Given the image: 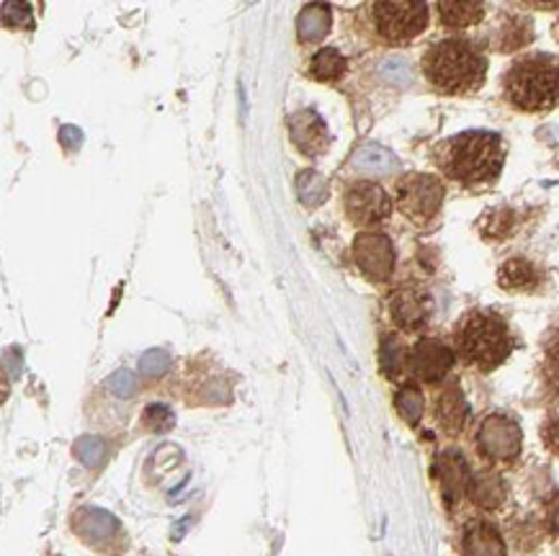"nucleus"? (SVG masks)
<instances>
[{"instance_id": "nucleus-1", "label": "nucleus", "mask_w": 559, "mask_h": 556, "mask_svg": "<svg viewBox=\"0 0 559 556\" xmlns=\"http://www.w3.org/2000/svg\"><path fill=\"white\" fill-rule=\"evenodd\" d=\"M433 158L441 173L451 181L477 189L498 181V176L503 173L506 145L496 132L469 130L443 140L433 149Z\"/></svg>"}, {"instance_id": "nucleus-2", "label": "nucleus", "mask_w": 559, "mask_h": 556, "mask_svg": "<svg viewBox=\"0 0 559 556\" xmlns=\"http://www.w3.org/2000/svg\"><path fill=\"white\" fill-rule=\"evenodd\" d=\"M420 68L433 90L443 96H469L485 85L487 57L477 41L449 37L426 49Z\"/></svg>"}, {"instance_id": "nucleus-3", "label": "nucleus", "mask_w": 559, "mask_h": 556, "mask_svg": "<svg viewBox=\"0 0 559 556\" xmlns=\"http://www.w3.org/2000/svg\"><path fill=\"white\" fill-rule=\"evenodd\" d=\"M503 98L523 113L555 109L559 106V57L536 52L513 60L503 73Z\"/></svg>"}, {"instance_id": "nucleus-4", "label": "nucleus", "mask_w": 559, "mask_h": 556, "mask_svg": "<svg viewBox=\"0 0 559 556\" xmlns=\"http://www.w3.org/2000/svg\"><path fill=\"white\" fill-rule=\"evenodd\" d=\"M456 353L479 371H492L513 353L511 327L498 312L475 310L459 319L454 333Z\"/></svg>"}, {"instance_id": "nucleus-5", "label": "nucleus", "mask_w": 559, "mask_h": 556, "mask_svg": "<svg viewBox=\"0 0 559 556\" xmlns=\"http://www.w3.org/2000/svg\"><path fill=\"white\" fill-rule=\"evenodd\" d=\"M371 32L382 45L405 47L428 28V0H371Z\"/></svg>"}, {"instance_id": "nucleus-6", "label": "nucleus", "mask_w": 559, "mask_h": 556, "mask_svg": "<svg viewBox=\"0 0 559 556\" xmlns=\"http://www.w3.org/2000/svg\"><path fill=\"white\" fill-rule=\"evenodd\" d=\"M447 189L436 176L411 173L397 181V206L415 225H428L441 211Z\"/></svg>"}, {"instance_id": "nucleus-7", "label": "nucleus", "mask_w": 559, "mask_h": 556, "mask_svg": "<svg viewBox=\"0 0 559 556\" xmlns=\"http://www.w3.org/2000/svg\"><path fill=\"white\" fill-rule=\"evenodd\" d=\"M479 454L492 461H513L521 454V427L506 415H490L477 433Z\"/></svg>"}, {"instance_id": "nucleus-8", "label": "nucleus", "mask_w": 559, "mask_h": 556, "mask_svg": "<svg viewBox=\"0 0 559 556\" xmlns=\"http://www.w3.org/2000/svg\"><path fill=\"white\" fill-rule=\"evenodd\" d=\"M392 202L379 183L358 181L346 191V214L354 225L369 227L390 217Z\"/></svg>"}, {"instance_id": "nucleus-9", "label": "nucleus", "mask_w": 559, "mask_h": 556, "mask_svg": "<svg viewBox=\"0 0 559 556\" xmlns=\"http://www.w3.org/2000/svg\"><path fill=\"white\" fill-rule=\"evenodd\" d=\"M451 366H454V351L436 338L418 340L413 351L407 353V371H411L415 379L426 384L441 382Z\"/></svg>"}, {"instance_id": "nucleus-10", "label": "nucleus", "mask_w": 559, "mask_h": 556, "mask_svg": "<svg viewBox=\"0 0 559 556\" xmlns=\"http://www.w3.org/2000/svg\"><path fill=\"white\" fill-rule=\"evenodd\" d=\"M354 258L371 281H386L394 270L392 240L379 232L358 234L354 242Z\"/></svg>"}, {"instance_id": "nucleus-11", "label": "nucleus", "mask_w": 559, "mask_h": 556, "mask_svg": "<svg viewBox=\"0 0 559 556\" xmlns=\"http://www.w3.org/2000/svg\"><path fill=\"white\" fill-rule=\"evenodd\" d=\"M390 312L394 323L403 327V330L415 333L426 327L428 317H431V297L418 287H403L392 294Z\"/></svg>"}, {"instance_id": "nucleus-12", "label": "nucleus", "mask_w": 559, "mask_h": 556, "mask_svg": "<svg viewBox=\"0 0 559 556\" xmlns=\"http://www.w3.org/2000/svg\"><path fill=\"white\" fill-rule=\"evenodd\" d=\"M289 132H292L294 145L302 149L305 155H310V158H314V155H320V153H325L328 130H325V124H322V119L314 111L294 113V117L289 119Z\"/></svg>"}, {"instance_id": "nucleus-13", "label": "nucleus", "mask_w": 559, "mask_h": 556, "mask_svg": "<svg viewBox=\"0 0 559 556\" xmlns=\"http://www.w3.org/2000/svg\"><path fill=\"white\" fill-rule=\"evenodd\" d=\"M436 476H439L443 497L449 503H456L467 492L472 480L467 461H464V456L459 451H447L439 456V461H436Z\"/></svg>"}, {"instance_id": "nucleus-14", "label": "nucleus", "mask_w": 559, "mask_h": 556, "mask_svg": "<svg viewBox=\"0 0 559 556\" xmlns=\"http://www.w3.org/2000/svg\"><path fill=\"white\" fill-rule=\"evenodd\" d=\"M436 11L443 28L464 32L485 19V0H436Z\"/></svg>"}, {"instance_id": "nucleus-15", "label": "nucleus", "mask_w": 559, "mask_h": 556, "mask_svg": "<svg viewBox=\"0 0 559 556\" xmlns=\"http://www.w3.org/2000/svg\"><path fill=\"white\" fill-rule=\"evenodd\" d=\"M542 270L526 258L506 261L498 270V283L506 291H534L542 283Z\"/></svg>"}, {"instance_id": "nucleus-16", "label": "nucleus", "mask_w": 559, "mask_h": 556, "mask_svg": "<svg viewBox=\"0 0 559 556\" xmlns=\"http://www.w3.org/2000/svg\"><path fill=\"white\" fill-rule=\"evenodd\" d=\"M464 556H506V544L490 523L475 520L464 531Z\"/></svg>"}, {"instance_id": "nucleus-17", "label": "nucleus", "mask_w": 559, "mask_h": 556, "mask_svg": "<svg viewBox=\"0 0 559 556\" xmlns=\"http://www.w3.org/2000/svg\"><path fill=\"white\" fill-rule=\"evenodd\" d=\"M436 415H439V423L447 433H459L464 427V423H467L469 404L456 384H451V387L441 391L439 404H436Z\"/></svg>"}, {"instance_id": "nucleus-18", "label": "nucleus", "mask_w": 559, "mask_h": 556, "mask_svg": "<svg viewBox=\"0 0 559 556\" xmlns=\"http://www.w3.org/2000/svg\"><path fill=\"white\" fill-rule=\"evenodd\" d=\"M75 529L88 541H106L119 531V520L102 508H81L75 516Z\"/></svg>"}, {"instance_id": "nucleus-19", "label": "nucleus", "mask_w": 559, "mask_h": 556, "mask_svg": "<svg viewBox=\"0 0 559 556\" xmlns=\"http://www.w3.org/2000/svg\"><path fill=\"white\" fill-rule=\"evenodd\" d=\"M331 9H328L325 3H310L302 13H299L297 21L299 41H302V45H314V41H320L328 32H331Z\"/></svg>"}, {"instance_id": "nucleus-20", "label": "nucleus", "mask_w": 559, "mask_h": 556, "mask_svg": "<svg viewBox=\"0 0 559 556\" xmlns=\"http://www.w3.org/2000/svg\"><path fill=\"white\" fill-rule=\"evenodd\" d=\"M467 492H469L472 503L479 505V508H485V510H492V508H498L500 503H503L506 484L498 474L483 472V474L472 476Z\"/></svg>"}, {"instance_id": "nucleus-21", "label": "nucleus", "mask_w": 559, "mask_h": 556, "mask_svg": "<svg viewBox=\"0 0 559 556\" xmlns=\"http://www.w3.org/2000/svg\"><path fill=\"white\" fill-rule=\"evenodd\" d=\"M534 39L532 21L523 16H506L503 28L498 32V49L500 52H515V49L526 47Z\"/></svg>"}, {"instance_id": "nucleus-22", "label": "nucleus", "mask_w": 559, "mask_h": 556, "mask_svg": "<svg viewBox=\"0 0 559 556\" xmlns=\"http://www.w3.org/2000/svg\"><path fill=\"white\" fill-rule=\"evenodd\" d=\"M307 73L320 83L338 81V77H343V73H346V57H341V52H335V49H322V52L312 57Z\"/></svg>"}, {"instance_id": "nucleus-23", "label": "nucleus", "mask_w": 559, "mask_h": 556, "mask_svg": "<svg viewBox=\"0 0 559 556\" xmlns=\"http://www.w3.org/2000/svg\"><path fill=\"white\" fill-rule=\"evenodd\" d=\"M73 454H75V459L83 463V467L98 469V467H104V461H106V444H104V438H98V436H81L75 440Z\"/></svg>"}, {"instance_id": "nucleus-24", "label": "nucleus", "mask_w": 559, "mask_h": 556, "mask_svg": "<svg viewBox=\"0 0 559 556\" xmlns=\"http://www.w3.org/2000/svg\"><path fill=\"white\" fill-rule=\"evenodd\" d=\"M394 408H397L400 415H403L405 423L418 425L423 418V410H426V402H423V395L415 387H403L394 397Z\"/></svg>"}, {"instance_id": "nucleus-25", "label": "nucleus", "mask_w": 559, "mask_h": 556, "mask_svg": "<svg viewBox=\"0 0 559 556\" xmlns=\"http://www.w3.org/2000/svg\"><path fill=\"white\" fill-rule=\"evenodd\" d=\"M297 185H299V198H302L307 206H318L322 198H325V178L314 173V170H305V173H299Z\"/></svg>"}, {"instance_id": "nucleus-26", "label": "nucleus", "mask_w": 559, "mask_h": 556, "mask_svg": "<svg viewBox=\"0 0 559 556\" xmlns=\"http://www.w3.org/2000/svg\"><path fill=\"white\" fill-rule=\"evenodd\" d=\"M382 366L386 371V376H392V379L407 368V353L403 351V346L397 343V338H384Z\"/></svg>"}, {"instance_id": "nucleus-27", "label": "nucleus", "mask_w": 559, "mask_h": 556, "mask_svg": "<svg viewBox=\"0 0 559 556\" xmlns=\"http://www.w3.org/2000/svg\"><path fill=\"white\" fill-rule=\"evenodd\" d=\"M3 21L5 26H13V28H32L34 21H32V5H28V0H5Z\"/></svg>"}, {"instance_id": "nucleus-28", "label": "nucleus", "mask_w": 559, "mask_h": 556, "mask_svg": "<svg viewBox=\"0 0 559 556\" xmlns=\"http://www.w3.org/2000/svg\"><path fill=\"white\" fill-rule=\"evenodd\" d=\"M142 423H145V427H150V431L166 433L176 425V415L174 410L166 408V404H150L145 415H142Z\"/></svg>"}, {"instance_id": "nucleus-29", "label": "nucleus", "mask_w": 559, "mask_h": 556, "mask_svg": "<svg viewBox=\"0 0 559 556\" xmlns=\"http://www.w3.org/2000/svg\"><path fill=\"white\" fill-rule=\"evenodd\" d=\"M170 366V355L166 351H147L140 359V371L145 376H160Z\"/></svg>"}, {"instance_id": "nucleus-30", "label": "nucleus", "mask_w": 559, "mask_h": 556, "mask_svg": "<svg viewBox=\"0 0 559 556\" xmlns=\"http://www.w3.org/2000/svg\"><path fill=\"white\" fill-rule=\"evenodd\" d=\"M390 155L386 153H382V149L379 147H367V149H361V153L356 155V168H361V170H384L386 166H390Z\"/></svg>"}, {"instance_id": "nucleus-31", "label": "nucleus", "mask_w": 559, "mask_h": 556, "mask_svg": "<svg viewBox=\"0 0 559 556\" xmlns=\"http://www.w3.org/2000/svg\"><path fill=\"white\" fill-rule=\"evenodd\" d=\"M109 389L114 395L127 399L132 397L134 391H138V379H134V374H129V371H117V374L109 379Z\"/></svg>"}, {"instance_id": "nucleus-32", "label": "nucleus", "mask_w": 559, "mask_h": 556, "mask_svg": "<svg viewBox=\"0 0 559 556\" xmlns=\"http://www.w3.org/2000/svg\"><path fill=\"white\" fill-rule=\"evenodd\" d=\"M544 440H547L551 451L559 454V420H551V423L544 427Z\"/></svg>"}, {"instance_id": "nucleus-33", "label": "nucleus", "mask_w": 559, "mask_h": 556, "mask_svg": "<svg viewBox=\"0 0 559 556\" xmlns=\"http://www.w3.org/2000/svg\"><path fill=\"white\" fill-rule=\"evenodd\" d=\"M547 523H549V531L555 533V536H559V495L555 497V500L549 503V508H547Z\"/></svg>"}, {"instance_id": "nucleus-34", "label": "nucleus", "mask_w": 559, "mask_h": 556, "mask_svg": "<svg viewBox=\"0 0 559 556\" xmlns=\"http://www.w3.org/2000/svg\"><path fill=\"white\" fill-rule=\"evenodd\" d=\"M523 5H528V9L534 11H555L559 9V0H521Z\"/></svg>"}, {"instance_id": "nucleus-35", "label": "nucleus", "mask_w": 559, "mask_h": 556, "mask_svg": "<svg viewBox=\"0 0 559 556\" xmlns=\"http://www.w3.org/2000/svg\"><path fill=\"white\" fill-rule=\"evenodd\" d=\"M193 525V516H186L181 523H176V529H174V541H181L186 533H189V529Z\"/></svg>"}, {"instance_id": "nucleus-36", "label": "nucleus", "mask_w": 559, "mask_h": 556, "mask_svg": "<svg viewBox=\"0 0 559 556\" xmlns=\"http://www.w3.org/2000/svg\"><path fill=\"white\" fill-rule=\"evenodd\" d=\"M557 39H559V21H557Z\"/></svg>"}]
</instances>
